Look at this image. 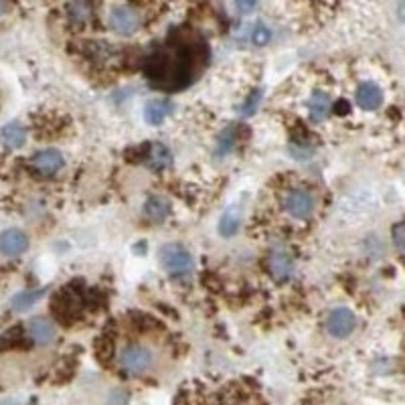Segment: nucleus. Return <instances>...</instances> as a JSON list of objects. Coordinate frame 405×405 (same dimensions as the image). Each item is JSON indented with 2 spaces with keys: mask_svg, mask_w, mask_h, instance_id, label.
Listing matches in <instances>:
<instances>
[{
  "mask_svg": "<svg viewBox=\"0 0 405 405\" xmlns=\"http://www.w3.org/2000/svg\"><path fill=\"white\" fill-rule=\"evenodd\" d=\"M328 108H330V96L324 93V91H314L312 98H310V116L312 120L321 122L324 120V116L328 114Z\"/></svg>",
  "mask_w": 405,
  "mask_h": 405,
  "instance_id": "a211bd4d",
  "label": "nucleus"
},
{
  "mask_svg": "<svg viewBox=\"0 0 405 405\" xmlns=\"http://www.w3.org/2000/svg\"><path fill=\"white\" fill-rule=\"evenodd\" d=\"M268 268H270V273L276 280L284 282L294 271V260H292V255L286 249L276 247V249H271L270 258H268Z\"/></svg>",
  "mask_w": 405,
  "mask_h": 405,
  "instance_id": "6e6552de",
  "label": "nucleus"
},
{
  "mask_svg": "<svg viewBox=\"0 0 405 405\" xmlns=\"http://www.w3.org/2000/svg\"><path fill=\"white\" fill-rule=\"evenodd\" d=\"M262 89H255L247 100H245V104H243L242 108V116H251V114H255V109L260 108V100H262Z\"/></svg>",
  "mask_w": 405,
  "mask_h": 405,
  "instance_id": "4be33fe9",
  "label": "nucleus"
},
{
  "mask_svg": "<svg viewBox=\"0 0 405 405\" xmlns=\"http://www.w3.org/2000/svg\"><path fill=\"white\" fill-rule=\"evenodd\" d=\"M93 17V10H91V4L89 0H71L67 4V19L71 25L75 27H85Z\"/></svg>",
  "mask_w": 405,
  "mask_h": 405,
  "instance_id": "ddd939ff",
  "label": "nucleus"
},
{
  "mask_svg": "<svg viewBox=\"0 0 405 405\" xmlns=\"http://www.w3.org/2000/svg\"><path fill=\"white\" fill-rule=\"evenodd\" d=\"M172 114V104L166 102V100H152L144 106V118L148 124L152 126H159L162 124L168 116Z\"/></svg>",
  "mask_w": 405,
  "mask_h": 405,
  "instance_id": "2eb2a0df",
  "label": "nucleus"
},
{
  "mask_svg": "<svg viewBox=\"0 0 405 405\" xmlns=\"http://www.w3.org/2000/svg\"><path fill=\"white\" fill-rule=\"evenodd\" d=\"M354 100H357V106L361 109H367V111H373V109L381 108L383 104V89L379 87L377 83H361L357 93H354Z\"/></svg>",
  "mask_w": 405,
  "mask_h": 405,
  "instance_id": "9d476101",
  "label": "nucleus"
},
{
  "mask_svg": "<svg viewBox=\"0 0 405 405\" xmlns=\"http://www.w3.org/2000/svg\"><path fill=\"white\" fill-rule=\"evenodd\" d=\"M357 326V318L349 308H334L326 316V330L334 339H347L351 336Z\"/></svg>",
  "mask_w": 405,
  "mask_h": 405,
  "instance_id": "39448f33",
  "label": "nucleus"
},
{
  "mask_svg": "<svg viewBox=\"0 0 405 405\" xmlns=\"http://www.w3.org/2000/svg\"><path fill=\"white\" fill-rule=\"evenodd\" d=\"M4 10H6V2H4V0H0V17L4 15Z\"/></svg>",
  "mask_w": 405,
  "mask_h": 405,
  "instance_id": "393cba45",
  "label": "nucleus"
},
{
  "mask_svg": "<svg viewBox=\"0 0 405 405\" xmlns=\"http://www.w3.org/2000/svg\"><path fill=\"white\" fill-rule=\"evenodd\" d=\"M30 162H33L35 170H39V172L45 174V177H53V174H57V172L63 168V164H65L61 152H59V150H53V148H47V150L37 152Z\"/></svg>",
  "mask_w": 405,
  "mask_h": 405,
  "instance_id": "1a4fd4ad",
  "label": "nucleus"
},
{
  "mask_svg": "<svg viewBox=\"0 0 405 405\" xmlns=\"http://www.w3.org/2000/svg\"><path fill=\"white\" fill-rule=\"evenodd\" d=\"M28 237L21 229H6L0 233V253L6 258H19L27 251Z\"/></svg>",
  "mask_w": 405,
  "mask_h": 405,
  "instance_id": "0eeeda50",
  "label": "nucleus"
},
{
  "mask_svg": "<svg viewBox=\"0 0 405 405\" xmlns=\"http://www.w3.org/2000/svg\"><path fill=\"white\" fill-rule=\"evenodd\" d=\"M109 28L122 37H128V35H134L136 30L140 28L142 21H140V15L136 12L132 6H114L111 12L108 17Z\"/></svg>",
  "mask_w": 405,
  "mask_h": 405,
  "instance_id": "20e7f679",
  "label": "nucleus"
},
{
  "mask_svg": "<svg viewBox=\"0 0 405 405\" xmlns=\"http://www.w3.org/2000/svg\"><path fill=\"white\" fill-rule=\"evenodd\" d=\"M393 243L405 251V223H399L393 227Z\"/></svg>",
  "mask_w": 405,
  "mask_h": 405,
  "instance_id": "5701e85b",
  "label": "nucleus"
},
{
  "mask_svg": "<svg viewBox=\"0 0 405 405\" xmlns=\"http://www.w3.org/2000/svg\"><path fill=\"white\" fill-rule=\"evenodd\" d=\"M235 146V130H225L223 134L219 136V154H227L231 152Z\"/></svg>",
  "mask_w": 405,
  "mask_h": 405,
  "instance_id": "412c9836",
  "label": "nucleus"
},
{
  "mask_svg": "<svg viewBox=\"0 0 405 405\" xmlns=\"http://www.w3.org/2000/svg\"><path fill=\"white\" fill-rule=\"evenodd\" d=\"M28 328V334H30V339L37 343V345H51L55 341V326L51 321H47V318H43V316H35V318H30L27 324Z\"/></svg>",
  "mask_w": 405,
  "mask_h": 405,
  "instance_id": "9b49d317",
  "label": "nucleus"
},
{
  "mask_svg": "<svg viewBox=\"0 0 405 405\" xmlns=\"http://www.w3.org/2000/svg\"><path fill=\"white\" fill-rule=\"evenodd\" d=\"M203 53L205 51L197 43L172 39L150 55L146 63V78L159 89H183L199 75Z\"/></svg>",
  "mask_w": 405,
  "mask_h": 405,
  "instance_id": "f257e3e1",
  "label": "nucleus"
},
{
  "mask_svg": "<svg viewBox=\"0 0 405 405\" xmlns=\"http://www.w3.org/2000/svg\"><path fill=\"white\" fill-rule=\"evenodd\" d=\"M146 164L152 166V168H156V170L168 168V166L172 164V154H170V150H168L164 144L154 142V144H150L148 150H146Z\"/></svg>",
  "mask_w": 405,
  "mask_h": 405,
  "instance_id": "dca6fc26",
  "label": "nucleus"
},
{
  "mask_svg": "<svg viewBox=\"0 0 405 405\" xmlns=\"http://www.w3.org/2000/svg\"><path fill=\"white\" fill-rule=\"evenodd\" d=\"M159 258H161L162 268L168 271L170 276H174V278H185L195 268L192 255L179 243L162 245Z\"/></svg>",
  "mask_w": 405,
  "mask_h": 405,
  "instance_id": "f03ea898",
  "label": "nucleus"
},
{
  "mask_svg": "<svg viewBox=\"0 0 405 405\" xmlns=\"http://www.w3.org/2000/svg\"><path fill=\"white\" fill-rule=\"evenodd\" d=\"M271 39V30L264 23H255L249 27V43H253L255 47H264L268 45Z\"/></svg>",
  "mask_w": 405,
  "mask_h": 405,
  "instance_id": "aec40b11",
  "label": "nucleus"
},
{
  "mask_svg": "<svg viewBox=\"0 0 405 405\" xmlns=\"http://www.w3.org/2000/svg\"><path fill=\"white\" fill-rule=\"evenodd\" d=\"M258 6V0H235V8L242 12V15H249L253 12Z\"/></svg>",
  "mask_w": 405,
  "mask_h": 405,
  "instance_id": "b1692460",
  "label": "nucleus"
},
{
  "mask_svg": "<svg viewBox=\"0 0 405 405\" xmlns=\"http://www.w3.org/2000/svg\"><path fill=\"white\" fill-rule=\"evenodd\" d=\"M144 215L152 223H162V221H166V217L170 215V203L162 197L152 195L144 203Z\"/></svg>",
  "mask_w": 405,
  "mask_h": 405,
  "instance_id": "4468645a",
  "label": "nucleus"
},
{
  "mask_svg": "<svg viewBox=\"0 0 405 405\" xmlns=\"http://www.w3.org/2000/svg\"><path fill=\"white\" fill-rule=\"evenodd\" d=\"M284 207L292 217L306 219V217L312 215V211H314V197L308 190H292V192H288V197L284 201Z\"/></svg>",
  "mask_w": 405,
  "mask_h": 405,
  "instance_id": "423d86ee",
  "label": "nucleus"
},
{
  "mask_svg": "<svg viewBox=\"0 0 405 405\" xmlns=\"http://www.w3.org/2000/svg\"><path fill=\"white\" fill-rule=\"evenodd\" d=\"M152 363H154V354L148 347H142V345H128L120 352V367L124 373L132 377L148 373Z\"/></svg>",
  "mask_w": 405,
  "mask_h": 405,
  "instance_id": "7ed1b4c3",
  "label": "nucleus"
},
{
  "mask_svg": "<svg viewBox=\"0 0 405 405\" xmlns=\"http://www.w3.org/2000/svg\"><path fill=\"white\" fill-rule=\"evenodd\" d=\"M47 290L45 288H37V290H25V292H21V294H17V296L12 298V302H10V306H12V310L15 312H23V310H28V308H33L43 294H45Z\"/></svg>",
  "mask_w": 405,
  "mask_h": 405,
  "instance_id": "f3484780",
  "label": "nucleus"
},
{
  "mask_svg": "<svg viewBox=\"0 0 405 405\" xmlns=\"http://www.w3.org/2000/svg\"><path fill=\"white\" fill-rule=\"evenodd\" d=\"M0 140L4 142V146L17 150V148H23L25 142H27V128L21 124V122H10L6 126H2L0 130Z\"/></svg>",
  "mask_w": 405,
  "mask_h": 405,
  "instance_id": "f8f14e48",
  "label": "nucleus"
},
{
  "mask_svg": "<svg viewBox=\"0 0 405 405\" xmlns=\"http://www.w3.org/2000/svg\"><path fill=\"white\" fill-rule=\"evenodd\" d=\"M240 227H242V217L237 215L235 211H227L225 215L221 217V221H219V231L225 237L235 235L240 231Z\"/></svg>",
  "mask_w": 405,
  "mask_h": 405,
  "instance_id": "6ab92c4d",
  "label": "nucleus"
}]
</instances>
